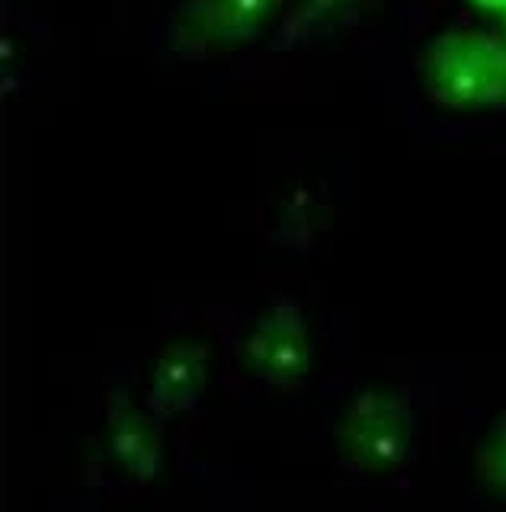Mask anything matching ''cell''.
Masks as SVG:
<instances>
[{"mask_svg":"<svg viewBox=\"0 0 506 512\" xmlns=\"http://www.w3.org/2000/svg\"><path fill=\"white\" fill-rule=\"evenodd\" d=\"M423 80L452 109H506V39L484 29H449L430 42Z\"/></svg>","mask_w":506,"mask_h":512,"instance_id":"cell-1","label":"cell"},{"mask_svg":"<svg viewBox=\"0 0 506 512\" xmlns=\"http://www.w3.org/2000/svg\"><path fill=\"white\" fill-rule=\"evenodd\" d=\"M279 0H183L173 13L170 36L183 48H202L250 36L276 10Z\"/></svg>","mask_w":506,"mask_h":512,"instance_id":"cell-2","label":"cell"},{"mask_svg":"<svg viewBox=\"0 0 506 512\" xmlns=\"http://www.w3.org/2000/svg\"><path fill=\"white\" fill-rule=\"evenodd\" d=\"M478 471L487 490L506 493V413L497 416L490 429L484 432L478 448Z\"/></svg>","mask_w":506,"mask_h":512,"instance_id":"cell-3","label":"cell"},{"mask_svg":"<svg viewBox=\"0 0 506 512\" xmlns=\"http://www.w3.org/2000/svg\"><path fill=\"white\" fill-rule=\"evenodd\" d=\"M474 4H481V7H487V10H500V13L506 16V0H474Z\"/></svg>","mask_w":506,"mask_h":512,"instance_id":"cell-4","label":"cell"}]
</instances>
